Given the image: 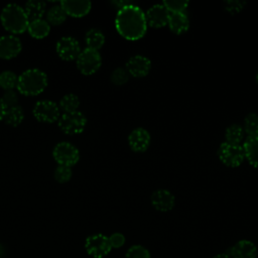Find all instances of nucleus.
I'll list each match as a JSON object with an SVG mask.
<instances>
[{
  "instance_id": "nucleus-1",
  "label": "nucleus",
  "mask_w": 258,
  "mask_h": 258,
  "mask_svg": "<svg viewBox=\"0 0 258 258\" xmlns=\"http://www.w3.org/2000/svg\"><path fill=\"white\" fill-rule=\"evenodd\" d=\"M115 27L124 38L137 40L145 34L147 29L145 13L139 6L130 3L118 9Z\"/></svg>"
},
{
  "instance_id": "nucleus-2",
  "label": "nucleus",
  "mask_w": 258,
  "mask_h": 258,
  "mask_svg": "<svg viewBox=\"0 0 258 258\" xmlns=\"http://www.w3.org/2000/svg\"><path fill=\"white\" fill-rule=\"evenodd\" d=\"M47 86V77L38 69H29L18 76L17 90L24 96H36L44 91Z\"/></svg>"
},
{
  "instance_id": "nucleus-3",
  "label": "nucleus",
  "mask_w": 258,
  "mask_h": 258,
  "mask_svg": "<svg viewBox=\"0 0 258 258\" xmlns=\"http://www.w3.org/2000/svg\"><path fill=\"white\" fill-rule=\"evenodd\" d=\"M0 18L3 27L13 34L24 32L29 24L24 8L14 3L8 4L2 9Z\"/></svg>"
},
{
  "instance_id": "nucleus-4",
  "label": "nucleus",
  "mask_w": 258,
  "mask_h": 258,
  "mask_svg": "<svg viewBox=\"0 0 258 258\" xmlns=\"http://www.w3.org/2000/svg\"><path fill=\"white\" fill-rule=\"evenodd\" d=\"M57 124L59 129L64 134H68V135L80 134L84 131L86 127L87 118L80 111H76L73 113H63L59 117Z\"/></svg>"
},
{
  "instance_id": "nucleus-5",
  "label": "nucleus",
  "mask_w": 258,
  "mask_h": 258,
  "mask_svg": "<svg viewBox=\"0 0 258 258\" xmlns=\"http://www.w3.org/2000/svg\"><path fill=\"white\" fill-rule=\"evenodd\" d=\"M77 68L78 70L86 76H90L95 74L101 67L102 58L98 50L85 48L81 50L77 59Z\"/></svg>"
},
{
  "instance_id": "nucleus-6",
  "label": "nucleus",
  "mask_w": 258,
  "mask_h": 258,
  "mask_svg": "<svg viewBox=\"0 0 258 258\" xmlns=\"http://www.w3.org/2000/svg\"><path fill=\"white\" fill-rule=\"evenodd\" d=\"M218 156L222 163L229 167L239 166L245 158L243 147L240 144H231L226 141L220 144Z\"/></svg>"
},
{
  "instance_id": "nucleus-7",
  "label": "nucleus",
  "mask_w": 258,
  "mask_h": 258,
  "mask_svg": "<svg viewBox=\"0 0 258 258\" xmlns=\"http://www.w3.org/2000/svg\"><path fill=\"white\" fill-rule=\"evenodd\" d=\"M53 159L58 165H66L72 167L77 164L80 159V152L78 148L70 142L62 141L57 143L52 150Z\"/></svg>"
},
{
  "instance_id": "nucleus-8",
  "label": "nucleus",
  "mask_w": 258,
  "mask_h": 258,
  "mask_svg": "<svg viewBox=\"0 0 258 258\" xmlns=\"http://www.w3.org/2000/svg\"><path fill=\"white\" fill-rule=\"evenodd\" d=\"M32 114L37 121L43 123H53L58 121L60 117L58 105L49 100H41L36 102L33 107Z\"/></svg>"
},
{
  "instance_id": "nucleus-9",
  "label": "nucleus",
  "mask_w": 258,
  "mask_h": 258,
  "mask_svg": "<svg viewBox=\"0 0 258 258\" xmlns=\"http://www.w3.org/2000/svg\"><path fill=\"white\" fill-rule=\"evenodd\" d=\"M85 248L87 253L94 258H103L107 256L112 250L109 237L103 234H95L89 236L86 239Z\"/></svg>"
},
{
  "instance_id": "nucleus-10",
  "label": "nucleus",
  "mask_w": 258,
  "mask_h": 258,
  "mask_svg": "<svg viewBox=\"0 0 258 258\" xmlns=\"http://www.w3.org/2000/svg\"><path fill=\"white\" fill-rule=\"evenodd\" d=\"M58 56L67 61L77 59L81 52L79 41L72 36H64L59 38L55 46Z\"/></svg>"
},
{
  "instance_id": "nucleus-11",
  "label": "nucleus",
  "mask_w": 258,
  "mask_h": 258,
  "mask_svg": "<svg viewBox=\"0 0 258 258\" xmlns=\"http://www.w3.org/2000/svg\"><path fill=\"white\" fill-rule=\"evenodd\" d=\"M151 68V61L144 55L136 54L131 56L125 66L126 71L129 75L135 78H142L145 77Z\"/></svg>"
},
{
  "instance_id": "nucleus-12",
  "label": "nucleus",
  "mask_w": 258,
  "mask_h": 258,
  "mask_svg": "<svg viewBox=\"0 0 258 258\" xmlns=\"http://www.w3.org/2000/svg\"><path fill=\"white\" fill-rule=\"evenodd\" d=\"M231 258H257L258 249L256 245L249 240H240L231 246L226 252Z\"/></svg>"
},
{
  "instance_id": "nucleus-13",
  "label": "nucleus",
  "mask_w": 258,
  "mask_h": 258,
  "mask_svg": "<svg viewBox=\"0 0 258 258\" xmlns=\"http://www.w3.org/2000/svg\"><path fill=\"white\" fill-rule=\"evenodd\" d=\"M21 41L15 35H3L0 37V58L11 59L21 51Z\"/></svg>"
},
{
  "instance_id": "nucleus-14",
  "label": "nucleus",
  "mask_w": 258,
  "mask_h": 258,
  "mask_svg": "<svg viewBox=\"0 0 258 258\" xmlns=\"http://www.w3.org/2000/svg\"><path fill=\"white\" fill-rule=\"evenodd\" d=\"M150 201L153 208L159 212H168L172 210L175 204L174 196L164 188L154 190L150 197Z\"/></svg>"
},
{
  "instance_id": "nucleus-15",
  "label": "nucleus",
  "mask_w": 258,
  "mask_h": 258,
  "mask_svg": "<svg viewBox=\"0 0 258 258\" xmlns=\"http://www.w3.org/2000/svg\"><path fill=\"white\" fill-rule=\"evenodd\" d=\"M169 12L163 4L152 5L145 13L147 24L152 27H162L167 24Z\"/></svg>"
},
{
  "instance_id": "nucleus-16",
  "label": "nucleus",
  "mask_w": 258,
  "mask_h": 258,
  "mask_svg": "<svg viewBox=\"0 0 258 258\" xmlns=\"http://www.w3.org/2000/svg\"><path fill=\"white\" fill-rule=\"evenodd\" d=\"M59 5L67 15L77 18L87 15L92 7V3L87 0H64Z\"/></svg>"
},
{
  "instance_id": "nucleus-17",
  "label": "nucleus",
  "mask_w": 258,
  "mask_h": 258,
  "mask_svg": "<svg viewBox=\"0 0 258 258\" xmlns=\"http://www.w3.org/2000/svg\"><path fill=\"white\" fill-rule=\"evenodd\" d=\"M128 144L135 152L145 151L150 144V134L144 128H136L128 136Z\"/></svg>"
},
{
  "instance_id": "nucleus-18",
  "label": "nucleus",
  "mask_w": 258,
  "mask_h": 258,
  "mask_svg": "<svg viewBox=\"0 0 258 258\" xmlns=\"http://www.w3.org/2000/svg\"><path fill=\"white\" fill-rule=\"evenodd\" d=\"M167 24L170 30L176 34L185 32L189 27V21L184 12H169Z\"/></svg>"
},
{
  "instance_id": "nucleus-19",
  "label": "nucleus",
  "mask_w": 258,
  "mask_h": 258,
  "mask_svg": "<svg viewBox=\"0 0 258 258\" xmlns=\"http://www.w3.org/2000/svg\"><path fill=\"white\" fill-rule=\"evenodd\" d=\"M242 147L248 162L258 168V135L248 136Z\"/></svg>"
},
{
  "instance_id": "nucleus-20",
  "label": "nucleus",
  "mask_w": 258,
  "mask_h": 258,
  "mask_svg": "<svg viewBox=\"0 0 258 258\" xmlns=\"http://www.w3.org/2000/svg\"><path fill=\"white\" fill-rule=\"evenodd\" d=\"M46 4L40 0H30L25 3L24 11L29 21L41 19L45 12Z\"/></svg>"
},
{
  "instance_id": "nucleus-21",
  "label": "nucleus",
  "mask_w": 258,
  "mask_h": 258,
  "mask_svg": "<svg viewBox=\"0 0 258 258\" xmlns=\"http://www.w3.org/2000/svg\"><path fill=\"white\" fill-rule=\"evenodd\" d=\"M28 33L37 39L44 38L48 35L50 31V25L49 23L44 19H37L33 21H29L28 27H27Z\"/></svg>"
},
{
  "instance_id": "nucleus-22",
  "label": "nucleus",
  "mask_w": 258,
  "mask_h": 258,
  "mask_svg": "<svg viewBox=\"0 0 258 258\" xmlns=\"http://www.w3.org/2000/svg\"><path fill=\"white\" fill-rule=\"evenodd\" d=\"M85 41L88 48L99 50L105 42V36L100 29L91 28L85 35Z\"/></svg>"
},
{
  "instance_id": "nucleus-23",
  "label": "nucleus",
  "mask_w": 258,
  "mask_h": 258,
  "mask_svg": "<svg viewBox=\"0 0 258 258\" xmlns=\"http://www.w3.org/2000/svg\"><path fill=\"white\" fill-rule=\"evenodd\" d=\"M24 119V112L23 109L20 106H14L11 108H8L6 110V113L4 115V122L12 127L18 126Z\"/></svg>"
},
{
  "instance_id": "nucleus-24",
  "label": "nucleus",
  "mask_w": 258,
  "mask_h": 258,
  "mask_svg": "<svg viewBox=\"0 0 258 258\" xmlns=\"http://www.w3.org/2000/svg\"><path fill=\"white\" fill-rule=\"evenodd\" d=\"M80 106V99L75 94H67L59 101V110H62L63 113H73L78 111Z\"/></svg>"
},
{
  "instance_id": "nucleus-25",
  "label": "nucleus",
  "mask_w": 258,
  "mask_h": 258,
  "mask_svg": "<svg viewBox=\"0 0 258 258\" xmlns=\"http://www.w3.org/2000/svg\"><path fill=\"white\" fill-rule=\"evenodd\" d=\"M225 137L226 142L231 144H239L244 137V129L239 124H232L227 127Z\"/></svg>"
},
{
  "instance_id": "nucleus-26",
  "label": "nucleus",
  "mask_w": 258,
  "mask_h": 258,
  "mask_svg": "<svg viewBox=\"0 0 258 258\" xmlns=\"http://www.w3.org/2000/svg\"><path fill=\"white\" fill-rule=\"evenodd\" d=\"M67 18V14L60 5L52 6L46 13V21L52 25L61 24Z\"/></svg>"
},
{
  "instance_id": "nucleus-27",
  "label": "nucleus",
  "mask_w": 258,
  "mask_h": 258,
  "mask_svg": "<svg viewBox=\"0 0 258 258\" xmlns=\"http://www.w3.org/2000/svg\"><path fill=\"white\" fill-rule=\"evenodd\" d=\"M243 129L248 136L258 135V115L256 113H249L245 117Z\"/></svg>"
},
{
  "instance_id": "nucleus-28",
  "label": "nucleus",
  "mask_w": 258,
  "mask_h": 258,
  "mask_svg": "<svg viewBox=\"0 0 258 258\" xmlns=\"http://www.w3.org/2000/svg\"><path fill=\"white\" fill-rule=\"evenodd\" d=\"M18 77L11 71H4L0 74V87L5 91L13 90L17 86Z\"/></svg>"
},
{
  "instance_id": "nucleus-29",
  "label": "nucleus",
  "mask_w": 258,
  "mask_h": 258,
  "mask_svg": "<svg viewBox=\"0 0 258 258\" xmlns=\"http://www.w3.org/2000/svg\"><path fill=\"white\" fill-rule=\"evenodd\" d=\"M125 258H151V255L147 248L136 244L129 247L125 254Z\"/></svg>"
},
{
  "instance_id": "nucleus-30",
  "label": "nucleus",
  "mask_w": 258,
  "mask_h": 258,
  "mask_svg": "<svg viewBox=\"0 0 258 258\" xmlns=\"http://www.w3.org/2000/svg\"><path fill=\"white\" fill-rule=\"evenodd\" d=\"M72 174H73V172H72V168L70 166L58 165L54 170L53 176L57 182L64 183L71 179Z\"/></svg>"
},
{
  "instance_id": "nucleus-31",
  "label": "nucleus",
  "mask_w": 258,
  "mask_h": 258,
  "mask_svg": "<svg viewBox=\"0 0 258 258\" xmlns=\"http://www.w3.org/2000/svg\"><path fill=\"white\" fill-rule=\"evenodd\" d=\"M110 79H111L112 83L115 84V85H118V86L124 85V84L127 83L128 80H129V74H128V72L126 71V69L117 68V69H115V70L111 73Z\"/></svg>"
},
{
  "instance_id": "nucleus-32",
  "label": "nucleus",
  "mask_w": 258,
  "mask_h": 258,
  "mask_svg": "<svg viewBox=\"0 0 258 258\" xmlns=\"http://www.w3.org/2000/svg\"><path fill=\"white\" fill-rule=\"evenodd\" d=\"M168 12H183L188 2L183 0H166L162 3Z\"/></svg>"
},
{
  "instance_id": "nucleus-33",
  "label": "nucleus",
  "mask_w": 258,
  "mask_h": 258,
  "mask_svg": "<svg viewBox=\"0 0 258 258\" xmlns=\"http://www.w3.org/2000/svg\"><path fill=\"white\" fill-rule=\"evenodd\" d=\"M4 105L6 106V108H11L14 106H17V102H18V96L16 94L15 91L13 90H7L5 91L3 97L1 98Z\"/></svg>"
},
{
  "instance_id": "nucleus-34",
  "label": "nucleus",
  "mask_w": 258,
  "mask_h": 258,
  "mask_svg": "<svg viewBox=\"0 0 258 258\" xmlns=\"http://www.w3.org/2000/svg\"><path fill=\"white\" fill-rule=\"evenodd\" d=\"M246 4L245 1H237V0H230V1H225L224 2V6H225V9L227 11H229L230 13L234 14V13H237V12H240L244 5Z\"/></svg>"
},
{
  "instance_id": "nucleus-35",
  "label": "nucleus",
  "mask_w": 258,
  "mask_h": 258,
  "mask_svg": "<svg viewBox=\"0 0 258 258\" xmlns=\"http://www.w3.org/2000/svg\"><path fill=\"white\" fill-rule=\"evenodd\" d=\"M109 242H110L112 249L113 248L118 249V248H121L125 244L126 239H125V236L121 233H113L109 237Z\"/></svg>"
},
{
  "instance_id": "nucleus-36",
  "label": "nucleus",
  "mask_w": 258,
  "mask_h": 258,
  "mask_svg": "<svg viewBox=\"0 0 258 258\" xmlns=\"http://www.w3.org/2000/svg\"><path fill=\"white\" fill-rule=\"evenodd\" d=\"M6 110H7V108H6V106L4 105L2 99L0 98V121L3 120L4 115H5V113H6Z\"/></svg>"
},
{
  "instance_id": "nucleus-37",
  "label": "nucleus",
  "mask_w": 258,
  "mask_h": 258,
  "mask_svg": "<svg viewBox=\"0 0 258 258\" xmlns=\"http://www.w3.org/2000/svg\"><path fill=\"white\" fill-rule=\"evenodd\" d=\"M213 258H231L226 252L225 253H220V254H217L215 255Z\"/></svg>"
},
{
  "instance_id": "nucleus-38",
  "label": "nucleus",
  "mask_w": 258,
  "mask_h": 258,
  "mask_svg": "<svg viewBox=\"0 0 258 258\" xmlns=\"http://www.w3.org/2000/svg\"><path fill=\"white\" fill-rule=\"evenodd\" d=\"M2 254H3V247L0 245V258H1Z\"/></svg>"
},
{
  "instance_id": "nucleus-39",
  "label": "nucleus",
  "mask_w": 258,
  "mask_h": 258,
  "mask_svg": "<svg viewBox=\"0 0 258 258\" xmlns=\"http://www.w3.org/2000/svg\"><path fill=\"white\" fill-rule=\"evenodd\" d=\"M256 81H257V83H258V72H257V74H256Z\"/></svg>"
}]
</instances>
